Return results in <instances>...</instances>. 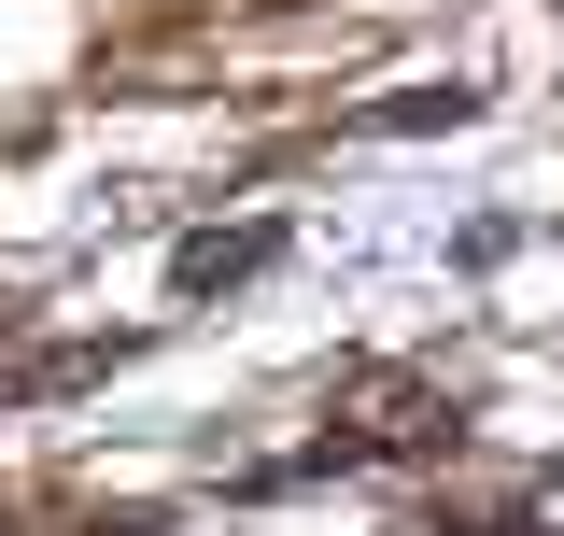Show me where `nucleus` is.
Masks as SVG:
<instances>
[{
  "mask_svg": "<svg viewBox=\"0 0 564 536\" xmlns=\"http://www.w3.org/2000/svg\"><path fill=\"white\" fill-rule=\"evenodd\" d=\"M269 255H282V226H212V240H184L170 268H184V297H226V282H254Z\"/></svg>",
  "mask_w": 564,
  "mask_h": 536,
  "instance_id": "f257e3e1",
  "label": "nucleus"
},
{
  "mask_svg": "<svg viewBox=\"0 0 564 536\" xmlns=\"http://www.w3.org/2000/svg\"><path fill=\"white\" fill-rule=\"evenodd\" d=\"M466 114H480V85H395L367 128H466Z\"/></svg>",
  "mask_w": 564,
  "mask_h": 536,
  "instance_id": "f03ea898",
  "label": "nucleus"
}]
</instances>
